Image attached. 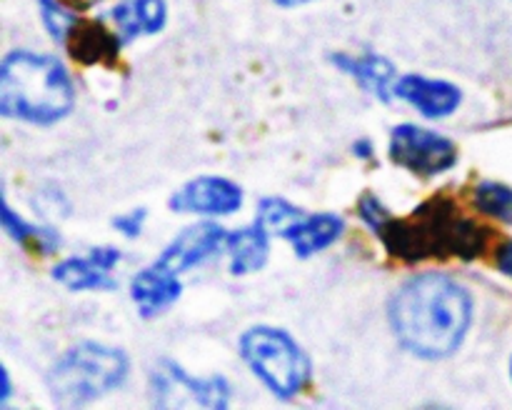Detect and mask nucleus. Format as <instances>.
<instances>
[{
  "label": "nucleus",
  "instance_id": "obj_1",
  "mask_svg": "<svg viewBox=\"0 0 512 410\" xmlns=\"http://www.w3.org/2000/svg\"><path fill=\"white\" fill-rule=\"evenodd\" d=\"M473 318V303L463 285L440 273L410 278L390 300V323L410 353L448 358L463 343Z\"/></svg>",
  "mask_w": 512,
  "mask_h": 410
},
{
  "label": "nucleus",
  "instance_id": "obj_2",
  "mask_svg": "<svg viewBox=\"0 0 512 410\" xmlns=\"http://www.w3.org/2000/svg\"><path fill=\"white\" fill-rule=\"evenodd\" d=\"M385 248L403 260L478 258L488 245V230L465 218L448 198H433L410 218H390L378 230Z\"/></svg>",
  "mask_w": 512,
  "mask_h": 410
},
{
  "label": "nucleus",
  "instance_id": "obj_3",
  "mask_svg": "<svg viewBox=\"0 0 512 410\" xmlns=\"http://www.w3.org/2000/svg\"><path fill=\"white\" fill-rule=\"evenodd\" d=\"M73 83L50 55L15 50L0 65V110L8 118L48 125L73 108Z\"/></svg>",
  "mask_w": 512,
  "mask_h": 410
},
{
  "label": "nucleus",
  "instance_id": "obj_4",
  "mask_svg": "<svg viewBox=\"0 0 512 410\" xmlns=\"http://www.w3.org/2000/svg\"><path fill=\"white\" fill-rule=\"evenodd\" d=\"M128 375V358L118 348L83 343L60 355L48 373L55 403L83 405L118 388Z\"/></svg>",
  "mask_w": 512,
  "mask_h": 410
},
{
  "label": "nucleus",
  "instance_id": "obj_5",
  "mask_svg": "<svg viewBox=\"0 0 512 410\" xmlns=\"http://www.w3.org/2000/svg\"><path fill=\"white\" fill-rule=\"evenodd\" d=\"M240 355L278 398H293L310 378L303 348L285 330L258 325L240 338Z\"/></svg>",
  "mask_w": 512,
  "mask_h": 410
},
{
  "label": "nucleus",
  "instance_id": "obj_6",
  "mask_svg": "<svg viewBox=\"0 0 512 410\" xmlns=\"http://www.w3.org/2000/svg\"><path fill=\"white\" fill-rule=\"evenodd\" d=\"M390 158L418 175H438L458 163V148L445 135L418 125H398L390 135Z\"/></svg>",
  "mask_w": 512,
  "mask_h": 410
},
{
  "label": "nucleus",
  "instance_id": "obj_7",
  "mask_svg": "<svg viewBox=\"0 0 512 410\" xmlns=\"http://www.w3.org/2000/svg\"><path fill=\"white\" fill-rule=\"evenodd\" d=\"M175 213L233 215L243 205V190L228 178L203 175L185 183L170 200Z\"/></svg>",
  "mask_w": 512,
  "mask_h": 410
},
{
  "label": "nucleus",
  "instance_id": "obj_8",
  "mask_svg": "<svg viewBox=\"0 0 512 410\" xmlns=\"http://www.w3.org/2000/svg\"><path fill=\"white\" fill-rule=\"evenodd\" d=\"M225 240H228V233H225L220 225H190V228H185L183 233L163 250V255H160L155 265L180 275L185 273V270L195 268L198 263H203V260H208L210 255L218 253L220 248H225Z\"/></svg>",
  "mask_w": 512,
  "mask_h": 410
},
{
  "label": "nucleus",
  "instance_id": "obj_9",
  "mask_svg": "<svg viewBox=\"0 0 512 410\" xmlns=\"http://www.w3.org/2000/svg\"><path fill=\"white\" fill-rule=\"evenodd\" d=\"M395 95L408 100L425 118H445L455 113L463 100L460 90L448 80L423 78V75H405L395 83Z\"/></svg>",
  "mask_w": 512,
  "mask_h": 410
},
{
  "label": "nucleus",
  "instance_id": "obj_10",
  "mask_svg": "<svg viewBox=\"0 0 512 410\" xmlns=\"http://www.w3.org/2000/svg\"><path fill=\"white\" fill-rule=\"evenodd\" d=\"M120 253L115 248H95L88 258H68L55 268V280L70 290H103L113 288L115 263Z\"/></svg>",
  "mask_w": 512,
  "mask_h": 410
},
{
  "label": "nucleus",
  "instance_id": "obj_11",
  "mask_svg": "<svg viewBox=\"0 0 512 410\" xmlns=\"http://www.w3.org/2000/svg\"><path fill=\"white\" fill-rule=\"evenodd\" d=\"M155 395L165 398L173 390H183L193 403L208 405V408H225L228 403V385H225L223 378H208V380H198L190 378L183 368H178L175 363H165L163 370L155 373V383H153Z\"/></svg>",
  "mask_w": 512,
  "mask_h": 410
},
{
  "label": "nucleus",
  "instance_id": "obj_12",
  "mask_svg": "<svg viewBox=\"0 0 512 410\" xmlns=\"http://www.w3.org/2000/svg\"><path fill=\"white\" fill-rule=\"evenodd\" d=\"M120 43V35L110 33L98 20H78L65 40L70 55L83 65H113L118 60Z\"/></svg>",
  "mask_w": 512,
  "mask_h": 410
},
{
  "label": "nucleus",
  "instance_id": "obj_13",
  "mask_svg": "<svg viewBox=\"0 0 512 410\" xmlns=\"http://www.w3.org/2000/svg\"><path fill=\"white\" fill-rule=\"evenodd\" d=\"M180 280L170 270L153 265L140 270L130 283V295L143 315H158L180 298Z\"/></svg>",
  "mask_w": 512,
  "mask_h": 410
},
{
  "label": "nucleus",
  "instance_id": "obj_14",
  "mask_svg": "<svg viewBox=\"0 0 512 410\" xmlns=\"http://www.w3.org/2000/svg\"><path fill=\"white\" fill-rule=\"evenodd\" d=\"M343 233V220L333 213L323 215H303L293 228L285 233V238L293 243L295 253L308 258V255L320 253L323 248L333 245Z\"/></svg>",
  "mask_w": 512,
  "mask_h": 410
},
{
  "label": "nucleus",
  "instance_id": "obj_15",
  "mask_svg": "<svg viewBox=\"0 0 512 410\" xmlns=\"http://www.w3.org/2000/svg\"><path fill=\"white\" fill-rule=\"evenodd\" d=\"M268 235L270 233L260 223L250 225V228H240L228 235L225 250L230 255V268H233V273L245 275L263 268L270 253Z\"/></svg>",
  "mask_w": 512,
  "mask_h": 410
},
{
  "label": "nucleus",
  "instance_id": "obj_16",
  "mask_svg": "<svg viewBox=\"0 0 512 410\" xmlns=\"http://www.w3.org/2000/svg\"><path fill=\"white\" fill-rule=\"evenodd\" d=\"M120 40H133L138 35L158 33L168 18L165 0H125L113 10Z\"/></svg>",
  "mask_w": 512,
  "mask_h": 410
},
{
  "label": "nucleus",
  "instance_id": "obj_17",
  "mask_svg": "<svg viewBox=\"0 0 512 410\" xmlns=\"http://www.w3.org/2000/svg\"><path fill=\"white\" fill-rule=\"evenodd\" d=\"M338 63L348 73H353L360 83L368 85L373 93H378L380 98H388L390 80L395 78L393 65L388 60L380 58V55H365V58H338Z\"/></svg>",
  "mask_w": 512,
  "mask_h": 410
},
{
  "label": "nucleus",
  "instance_id": "obj_18",
  "mask_svg": "<svg viewBox=\"0 0 512 410\" xmlns=\"http://www.w3.org/2000/svg\"><path fill=\"white\" fill-rule=\"evenodd\" d=\"M3 225L10 235H13L18 243L28 245V248H35L38 253H53L55 245H58V235L50 233L48 228H35V225H28L23 218L13 213L10 205L3 208Z\"/></svg>",
  "mask_w": 512,
  "mask_h": 410
},
{
  "label": "nucleus",
  "instance_id": "obj_19",
  "mask_svg": "<svg viewBox=\"0 0 512 410\" xmlns=\"http://www.w3.org/2000/svg\"><path fill=\"white\" fill-rule=\"evenodd\" d=\"M475 208L480 213L512 223V188L503 183H480L473 193Z\"/></svg>",
  "mask_w": 512,
  "mask_h": 410
},
{
  "label": "nucleus",
  "instance_id": "obj_20",
  "mask_svg": "<svg viewBox=\"0 0 512 410\" xmlns=\"http://www.w3.org/2000/svg\"><path fill=\"white\" fill-rule=\"evenodd\" d=\"M303 210H298L295 205H290L288 200L283 198H265L260 203L258 210V220L255 223L263 225L268 233H280L285 235L300 218H303Z\"/></svg>",
  "mask_w": 512,
  "mask_h": 410
},
{
  "label": "nucleus",
  "instance_id": "obj_21",
  "mask_svg": "<svg viewBox=\"0 0 512 410\" xmlns=\"http://www.w3.org/2000/svg\"><path fill=\"white\" fill-rule=\"evenodd\" d=\"M40 3V18H43V25L48 28V33L53 35L58 43H65L70 35V30L75 28L78 18L75 13H70L63 3L58 0H38Z\"/></svg>",
  "mask_w": 512,
  "mask_h": 410
},
{
  "label": "nucleus",
  "instance_id": "obj_22",
  "mask_svg": "<svg viewBox=\"0 0 512 410\" xmlns=\"http://www.w3.org/2000/svg\"><path fill=\"white\" fill-rule=\"evenodd\" d=\"M360 215H363L365 223L373 225L375 230H380L390 220V213L385 210V205L370 193L363 195V200H360Z\"/></svg>",
  "mask_w": 512,
  "mask_h": 410
},
{
  "label": "nucleus",
  "instance_id": "obj_23",
  "mask_svg": "<svg viewBox=\"0 0 512 410\" xmlns=\"http://www.w3.org/2000/svg\"><path fill=\"white\" fill-rule=\"evenodd\" d=\"M143 220H145V210H135V213L123 215V218L115 220V225H118L125 235L133 238V235H138L140 228H143Z\"/></svg>",
  "mask_w": 512,
  "mask_h": 410
},
{
  "label": "nucleus",
  "instance_id": "obj_24",
  "mask_svg": "<svg viewBox=\"0 0 512 410\" xmlns=\"http://www.w3.org/2000/svg\"><path fill=\"white\" fill-rule=\"evenodd\" d=\"M498 265L505 275H510L512 278V240L498 250Z\"/></svg>",
  "mask_w": 512,
  "mask_h": 410
},
{
  "label": "nucleus",
  "instance_id": "obj_25",
  "mask_svg": "<svg viewBox=\"0 0 512 410\" xmlns=\"http://www.w3.org/2000/svg\"><path fill=\"white\" fill-rule=\"evenodd\" d=\"M65 3L70 5V8H78V10H85V8H93V5L103 3V0H65Z\"/></svg>",
  "mask_w": 512,
  "mask_h": 410
},
{
  "label": "nucleus",
  "instance_id": "obj_26",
  "mask_svg": "<svg viewBox=\"0 0 512 410\" xmlns=\"http://www.w3.org/2000/svg\"><path fill=\"white\" fill-rule=\"evenodd\" d=\"M275 3H280V5H305V3H310V0H275Z\"/></svg>",
  "mask_w": 512,
  "mask_h": 410
},
{
  "label": "nucleus",
  "instance_id": "obj_27",
  "mask_svg": "<svg viewBox=\"0 0 512 410\" xmlns=\"http://www.w3.org/2000/svg\"><path fill=\"white\" fill-rule=\"evenodd\" d=\"M510 375H512V363H510Z\"/></svg>",
  "mask_w": 512,
  "mask_h": 410
}]
</instances>
